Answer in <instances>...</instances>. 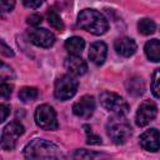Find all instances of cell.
Returning <instances> with one entry per match:
<instances>
[{
	"label": "cell",
	"mask_w": 160,
	"mask_h": 160,
	"mask_svg": "<svg viewBox=\"0 0 160 160\" xmlns=\"http://www.w3.org/2000/svg\"><path fill=\"white\" fill-rule=\"evenodd\" d=\"M78 25L92 35H102L109 29L106 18L94 9H84L78 15Z\"/></svg>",
	"instance_id": "6da1fadb"
},
{
	"label": "cell",
	"mask_w": 160,
	"mask_h": 160,
	"mask_svg": "<svg viewBox=\"0 0 160 160\" xmlns=\"http://www.w3.org/2000/svg\"><path fill=\"white\" fill-rule=\"evenodd\" d=\"M26 159H56L60 156L59 148L44 139H34L24 148Z\"/></svg>",
	"instance_id": "7a4b0ae2"
},
{
	"label": "cell",
	"mask_w": 160,
	"mask_h": 160,
	"mask_svg": "<svg viewBox=\"0 0 160 160\" xmlns=\"http://www.w3.org/2000/svg\"><path fill=\"white\" fill-rule=\"evenodd\" d=\"M106 132L112 142L120 145L126 142L131 136V126L124 115H114L106 122Z\"/></svg>",
	"instance_id": "3957f363"
},
{
	"label": "cell",
	"mask_w": 160,
	"mask_h": 160,
	"mask_svg": "<svg viewBox=\"0 0 160 160\" xmlns=\"http://www.w3.org/2000/svg\"><path fill=\"white\" fill-rule=\"evenodd\" d=\"M34 119H35L36 125L44 130H56L59 128L56 112L48 104H42L36 108Z\"/></svg>",
	"instance_id": "277c9868"
},
{
	"label": "cell",
	"mask_w": 160,
	"mask_h": 160,
	"mask_svg": "<svg viewBox=\"0 0 160 160\" xmlns=\"http://www.w3.org/2000/svg\"><path fill=\"white\" fill-rule=\"evenodd\" d=\"M100 102L105 110L112 112L114 115H125L129 111L128 102L118 94L104 91L100 94Z\"/></svg>",
	"instance_id": "5b68a950"
},
{
	"label": "cell",
	"mask_w": 160,
	"mask_h": 160,
	"mask_svg": "<svg viewBox=\"0 0 160 160\" xmlns=\"http://www.w3.org/2000/svg\"><path fill=\"white\" fill-rule=\"evenodd\" d=\"M79 82L71 75H62L55 82V98L59 100H69L78 91Z\"/></svg>",
	"instance_id": "8992f818"
},
{
	"label": "cell",
	"mask_w": 160,
	"mask_h": 160,
	"mask_svg": "<svg viewBox=\"0 0 160 160\" xmlns=\"http://www.w3.org/2000/svg\"><path fill=\"white\" fill-rule=\"evenodd\" d=\"M24 134V126L19 121L9 122L1 132V148L4 150H12L18 139Z\"/></svg>",
	"instance_id": "52a82bcc"
},
{
	"label": "cell",
	"mask_w": 160,
	"mask_h": 160,
	"mask_svg": "<svg viewBox=\"0 0 160 160\" xmlns=\"http://www.w3.org/2000/svg\"><path fill=\"white\" fill-rule=\"evenodd\" d=\"M156 114H158V108H156L155 102H152L151 100L142 101L136 111V116H135L136 125L138 126L148 125L150 121H152L155 119Z\"/></svg>",
	"instance_id": "ba28073f"
},
{
	"label": "cell",
	"mask_w": 160,
	"mask_h": 160,
	"mask_svg": "<svg viewBox=\"0 0 160 160\" xmlns=\"http://www.w3.org/2000/svg\"><path fill=\"white\" fill-rule=\"evenodd\" d=\"M28 36L34 45L40 46V48H50L55 42L54 34L42 28H34V29L29 30Z\"/></svg>",
	"instance_id": "9c48e42d"
},
{
	"label": "cell",
	"mask_w": 160,
	"mask_h": 160,
	"mask_svg": "<svg viewBox=\"0 0 160 160\" xmlns=\"http://www.w3.org/2000/svg\"><path fill=\"white\" fill-rule=\"evenodd\" d=\"M95 110V100L90 95H84L72 105V112L81 118V119H89Z\"/></svg>",
	"instance_id": "30bf717a"
},
{
	"label": "cell",
	"mask_w": 160,
	"mask_h": 160,
	"mask_svg": "<svg viewBox=\"0 0 160 160\" xmlns=\"http://www.w3.org/2000/svg\"><path fill=\"white\" fill-rule=\"evenodd\" d=\"M140 145L144 150L158 151L160 150V130L149 129L140 135Z\"/></svg>",
	"instance_id": "8fae6325"
},
{
	"label": "cell",
	"mask_w": 160,
	"mask_h": 160,
	"mask_svg": "<svg viewBox=\"0 0 160 160\" xmlns=\"http://www.w3.org/2000/svg\"><path fill=\"white\" fill-rule=\"evenodd\" d=\"M65 69L75 76H80L84 75L88 70V64L85 62V60H82L79 55H70L65 59Z\"/></svg>",
	"instance_id": "7c38bea8"
},
{
	"label": "cell",
	"mask_w": 160,
	"mask_h": 160,
	"mask_svg": "<svg viewBox=\"0 0 160 160\" xmlns=\"http://www.w3.org/2000/svg\"><path fill=\"white\" fill-rule=\"evenodd\" d=\"M114 48L116 50V52L124 58H129L131 55L135 54L136 51V42L128 38V36H122V38H119L115 40L114 42Z\"/></svg>",
	"instance_id": "4fadbf2b"
},
{
	"label": "cell",
	"mask_w": 160,
	"mask_h": 160,
	"mask_svg": "<svg viewBox=\"0 0 160 160\" xmlns=\"http://www.w3.org/2000/svg\"><path fill=\"white\" fill-rule=\"evenodd\" d=\"M106 55H108V46H106L105 42H102V41H95V42H92L90 45V49H89V59L95 65L104 64V61L106 59Z\"/></svg>",
	"instance_id": "5bb4252c"
},
{
	"label": "cell",
	"mask_w": 160,
	"mask_h": 160,
	"mask_svg": "<svg viewBox=\"0 0 160 160\" xmlns=\"http://www.w3.org/2000/svg\"><path fill=\"white\" fill-rule=\"evenodd\" d=\"M144 50H145V55L150 61H154V62L160 61V40L158 39L149 40L145 44Z\"/></svg>",
	"instance_id": "9a60e30c"
},
{
	"label": "cell",
	"mask_w": 160,
	"mask_h": 160,
	"mask_svg": "<svg viewBox=\"0 0 160 160\" xmlns=\"http://www.w3.org/2000/svg\"><path fill=\"white\" fill-rule=\"evenodd\" d=\"M85 48V41L80 36H71L65 41V49L70 55H80Z\"/></svg>",
	"instance_id": "2e32d148"
},
{
	"label": "cell",
	"mask_w": 160,
	"mask_h": 160,
	"mask_svg": "<svg viewBox=\"0 0 160 160\" xmlns=\"http://www.w3.org/2000/svg\"><path fill=\"white\" fill-rule=\"evenodd\" d=\"M126 88H128L129 94H131L134 96H140L145 91V84H144V80L140 76H134V78L129 79V81L126 84Z\"/></svg>",
	"instance_id": "e0dca14e"
},
{
	"label": "cell",
	"mask_w": 160,
	"mask_h": 160,
	"mask_svg": "<svg viewBox=\"0 0 160 160\" xmlns=\"http://www.w3.org/2000/svg\"><path fill=\"white\" fill-rule=\"evenodd\" d=\"M138 30L142 35H151L155 31V22L151 19L144 18L138 22Z\"/></svg>",
	"instance_id": "ac0fdd59"
},
{
	"label": "cell",
	"mask_w": 160,
	"mask_h": 160,
	"mask_svg": "<svg viewBox=\"0 0 160 160\" xmlns=\"http://www.w3.org/2000/svg\"><path fill=\"white\" fill-rule=\"evenodd\" d=\"M48 22L55 30H59V31H62L64 30V22L61 20V18L59 16V14L54 9H51V10L48 11Z\"/></svg>",
	"instance_id": "d6986e66"
},
{
	"label": "cell",
	"mask_w": 160,
	"mask_h": 160,
	"mask_svg": "<svg viewBox=\"0 0 160 160\" xmlns=\"http://www.w3.org/2000/svg\"><path fill=\"white\" fill-rule=\"evenodd\" d=\"M38 89L34 86H24L20 91H19V98L21 101L24 102H29L34 99L38 98Z\"/></svg>",
	"instance_id": "ffe728a7"
},
{
	"label": "cell",
	"mask_w": 160,
	"mask_h": 160,
	"mask_svg": "<svg viewBox=\"0 0 160 160\" xmlns=\"http://www.w3.org/2000/svg\"><path fill=\"white\" fill-rule=\"evenodd\" d=\"M151 92L155 98H160V68L156 69L151 78Z\"/></svg>",
	"instance_id": "44dd1931"
},
{
	"label": "cell",
	"mask_w": 160,
	"mask_h": 160,
	"mask_svg": "<svg viewBox=\"0 0 160 160\" xmlns=\"http://www.w3.org/2000/svg\"><path fill=\"white\" fill-rule=\"evenodd\" d=\"M84 129H85L86 142L88 144H90V145H99V144H101V138L98 136V135H95L89 125H84Z\"/></svg>",
	"instance_id": "7402d4cb"
},
{
	"label": "cell",
	"mask_w": 160,
	"mask_h": 160,
	"mask_svg": "<svg viewBox=\"0 0 160 160\" xmlns=\"http://www.w3.org/2000/svg\"><path fill=\"white\" fill-rule=\"evenodd\" d=\"M15 75H14V71L10 66H8L5 62L1 64V70H0V79L2 81H6V80H10V79H14Z\"/></svg>",
	"instance_id": "603a6c76"
},
{
	"label": "cell",
	"mask_w": 160,
	"mask_h": 160,
	"mask_svg": "<svg viewBox=\"0 0 160 160\" xmlns=\"http://www.w3.org/2000/svg\"><path fill=\"white\" fill-rule=\"evenodd\" d=\"M11 91H12V86H11L10 84H6L5 81H2V84L0 85V92H1V98H2L4 100H6L8 98H10Z\"/></svg>",
	"instance_id": "cb8c5ba5"
},
{
	"label": "cell",
	"mask_w": 160,
	"mask_h": 160,
	"mask_svg": "<svg viewBox=\"0 0 160 160\" xmlns=\"http://www.w3.org/2000/svg\"><path fill=\"white\" fill-rule=\"evenodd\" d=\"M96 156H99V154H95V152H89V151H86V150H76L75 152H74V155H72V158H80V159H90V158H96Z\"/></svg>",
	"instance_id": "d4e9b609"
},
{
	"label": "cell",
	"mask_w": 160,
	"mask_h": 160,
	"mask_svg": "<svg viewBox=\"0 0 160 160\" xmlns=\"http://www.w3.org/2000/svg\"><path fill=\"white\" fill-rule=\"evenodd\" d=\"M41 21H42V19H41V15H39V14H31L26 18V22L31 26H38L39 24H41Z\"/></svg>",
	"instance_id": "484cf974"
},
{
	"label": "cell",
	"mask_w": 160,
	"mask_h": 160,
	"mask_svg": "<svg viewBox=\"0 0 160 160\" xmlns=\"http://www.w3.org/2000/svg\"><path fill=\"white\" fill-rule=\"evenodd\" d=\"M15 6V0H1V11L2 12H9L14 9Z\"/></svg>",
	"instance_id": "4316f807"
},
{
	"label": "cell",
	"mask_w": 160,
	"mask_h": 160,
	"mask_svg": "<svg viewBox=\"0 0 160 160\" xmlns=\"http://www.w3.org/2000/svg\"><path fill=\"white\" fill-rule=\"evenodd\" d=\"M21 1H22V4H24L26 8H29V9H38L39 6L42 5V2H44L45 0H21Z\"/></svg>",
	"instance_id": "83f0119b"
},
{
	"label": "cell",
	"mask_w": 160,
	"mask_h": 160,
	"mask_svg": "<svg viewBox=\"0 0 160 160\" xmlns=\"http://www.w3.org/2000/svg\"><path fill=\"white\" fill-rule=\"evenodd\" d=\"M10 110H11V109H10L9 105H6V104H1V105H0V111H1V120H0V121H1V122L6 120L8 115L10 114Z\"/></svg>",
	"instance_id": "f1b7e54d"
},
{
	"label": "cell",
	"mask_w": 160,
	"mask_h": 160,
	"mask_svg": "<svg viewBox=\"0 0 160 160\" xmlns=\"http://www.w3.org/2000/svg\"><path fill=\"white\" fill-rule=\"evenodd\" d=\"M1 54L5 56H14V52L11 51V49L5 44L4 40H1Z\"/></svg>",
	"instance_id": "f546056e"
}]
</instances>
